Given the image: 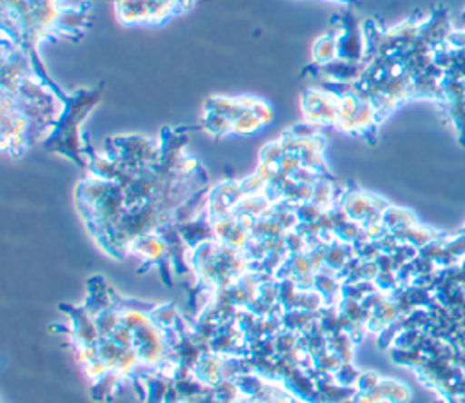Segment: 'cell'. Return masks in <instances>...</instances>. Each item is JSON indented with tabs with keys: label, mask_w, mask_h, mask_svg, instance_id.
<instances>
[{
	"label": "cell",
	"mask_w": 465,
	"mask_h": 403,
	"mask_svg": "<svg viewBox=\"0 0 465 403\" xmlns=\"http://www.w3.org/2000/svg\"><path fill=\"white\" fill-rule=\"evenodd\" d=\"M194 0H147L149 13H151V24H162L167 18L174 16L176 13H182L193 5Z\"/></svg>",
	"instance_id": "obj_3"
},
{
	"label": "cell",
	"mask_w": 465,
	"mask_h": 403,
	"mask_svg": "<svg viewBox=\"0 0 465 403\" xmlns=\"http://www.w3.org/2000/svg\"><path fill=\"white\" fill-rule=\"evenodd\" d=\"M458 27H465V9L461 11V15L458 18Z\"/></svg>",
	"instance_id": "obj_5"
},
{
	"label": "cell",
	"mask_w": 465,
	"mask_h": 403,
	"mask_svg": "<svg viewBox=\"0 0 465 403\" xmlns=\"http://www.w3.org/2000/svg\"><path fill=\"white\" fill-rule=\"evenodd\" d=\"M114 11L122 24H127V25L151 24L147 0H116Z\"/></svg>",
	"instance_id": "obj_2"
},
{
	"label": "cell",
	"mask_w": 465,
	"mask_h": 403,
	"mask_svg": "<svg viewBox=\"0 0 465 403\" xmlns=\"http://www.w3.org/2000/svg\"><path fill=\"white\" fill-rule=\"evenodd\" d=\"M338 103L340 94L332 93L331 89H309L303 94L302 107L303 114L312 123H336L338 120Z\"/></svg>",
	"instance_id": "obj_1"
},
{
	"label": "cell",
	"mask_w": 465,
	"mask_h": 403,
	"mask_svg": "<svg viewBox=\"0 0 465 403\" xmlns=\"http://www.w3.org/2000/svg\"><path fill=\"white\" fill-rule=\"evenodd\" d=\"M312 56H314V62L320 67L336 62L338 60V38H336V34L327 33V34L320 36L312 45Z\"/></svg>",
	"instance_id": "obj_4"
},
{
	"label": "cell",
	"mask_w": 465,
	"mask_h": 403,
	"mask_svg": "<svg viewBox=\"0 0 465 403\" xmlns=\"http://www.w3.org/2000/svg\"><path fill=\"white\" fill-rule=\"evenodd\" d=\"M332 2H338V4H345V5H349V4H352L354 0H332Z\"/></svg>",
	"instance_id": "obj_6"
}]
</instances>
